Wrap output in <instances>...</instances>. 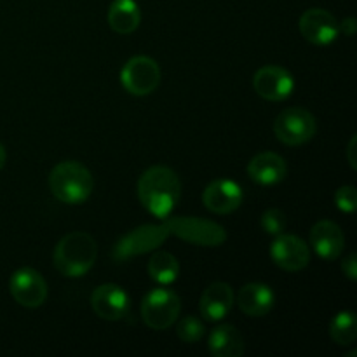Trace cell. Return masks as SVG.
Listing matches in <instances>:
<instances>
[{
  "label": "cell",
  "mask_w": 357,
  "mask_h": 357,
  "mask_svg": "<svg viewBox=\"0 0 357 357\" xmlns=\"http://www.w3.org/2000/svg\"><path fill=\"white\" fill-rule=\"evenodd\" d=\"M317 132L316 117L302 107L286 108L274 121V135L281 143L298 146L310 142Z\"/></svg>",
  "instance_id": "cell-6"
},
{
  "label": "cell",
  "mask_w": 357,
  "mask_h": 357,
  "mask_svg": "<svg viewBox=\"0 0 357 357\" xmlns=\"http://www.w3.org/2000/svg\"><path fill=\"white\" fill-rule=\"evenodd\" d=\"M9 291L20 305L37 309L47 298V282L37 271L23 267L10 275Z\"/></svg>",
  "instance_id": "cell-10"
},
{
  "label": "cell",
  "mask_w": 357,
  "mask_h": 357,
  "mask_svg": "<svg viewBox=\"0 0 357 357\" xmlns=\"http://www.w3.org/2000/svg\"><path fill=\"white\" fill-rule=\"evenodd\" d=\"M335 204L340 211L354 213L357 208V192L352 185H345L335 192Z\"/></svg>",
  "instance_id": "cell-25"
},
{
  "label": "cell",
  "mask_w": 357,
  "mask_h": 357,
  "mask_svg": "<svg viewBox=\"0 0 357 357\" xmlns=\"http://www.w3.org/2000/svg\"><path fill=\"white\" fill-rule=\"evenodd\" d=\"M142 13L135 0H114L108 9V24L121 35H129L139 26Z\"/></svg>",
  "instance_id": "cell-20"
},
{
  "label": "cell",
  "mask_w": 357,
  "mask_h": 357,
  "mask_svg": "<svg viewBox=\"0 0 357 357\" xmlns=\"http://www.w3.org/2000/svg\"><path fill=\"white\" fill-rule=\"evenodd\" d=\"M330 337L338 345H351L357 338V319L351 310L338 312L330 323Z\"/></svg>",
  "instance_id": "cell-22"
},
{
  "label": "cell",
  "mask_w": 357,
  "mask_h": 357,
  "mask_svg": "<svg viewBox=\"0 0 357 357\" xmlns=\"http://www.w3.org/2000/svg\"><path fill=\"white\" fill-rule=\"evenodd\" d=\"M243 201V188L239 187V183L227 180V178L211 181L202 192L204 206L211 213H216V215H229V213L236 211V209L241 208Z\"/></svg>",
  "instance_id": "cell-13"
},
{
  "label": "cell",
  "mask_w": 357,
  "mask_h": 357,
  "mask_svg": "<svg viewBox=\"0 0 357 357\" xmlns=\"http://www.w3.org/2000/svg\"><path fill=\"white\" fill-rule=\"evenodd\" d=\"M146 271H149L150 279L153 282L166 286L178 279V275H180V264H178L176 257H173L167 251H157L149 260Z\"/></svg>",
  "instance_id": "cell-21"
},
{
  "label": "cell",
  "mask_w": 357,
  "mask_h": 357,
  "mask_svg": "<svg viewBox=\"0 0 357 357\" xmlns=\"http://www.w3.org/2000/svg\"><path fill=\"white\" fill-rule=\"evenodd\" d=\"M138 197L143 208L155 218H167L180 202V178L166 166L149 167L138 180Z\"/></svg>",
  "instance_id": "cell-1"
},
{
  "label": "cell",
  "mask_w": 357,
  "mask_h": 357,
  "mask_svg": "<svg viewBox=\"0 0 357 357\" xmlns=\"http://www.w3.org/2000/svg\"><path fill=\"white\" fill-rule=\"evenodd\" d=\"M91 307L100 319L119 321L128 316L129 295L117 284H101L91 295Z\"/></svg>",
  "instance_id": "cell-14"
},
{
  "label": "cell",
  "mask_w": 357,
  "mask_h": 357,
  "mask_svg": "<svg viewBox=\"0 0 357 357\" xmlns=\"http://www.w3.org/2000/svg\"><path fill=\"white\" fill-rule=\"evenodd\" d=\"M310 246L317 257L326 261H333L344 253L345 236L335 222L321 220L310 229Z\"/></svg>",
  "instance_id": "cell-15"
},
{
  "label": "cell",
  "mask_w": 357,
  "mask_h": 357,
  "mask_svg": "<svg viewBox=\"0 0 357 357\" xmlns=\"http://www.w3.org/2000/svg\"><path fill=\"white\" fill-rule=\"evenodd\" d=\"M234 300H236V296H234V289L230 288V284H227V282H213L204 289L201 302H199L201 316L206 321H211V323L225 319L230 310H232Z\"/></svg>",
  "instance_id": "cell-16"
},
{
  "label": "cell",
  "mask_w": 357,
  "mask_h": 357,
  "mask_svg": "<svg viewBox=\"0 0 357 357\" xmlns=\"http://www.w3.org/2000/svg\"><path fill=\"white\" fill-rule=\"evenodd\" d=\"M298 28L300 33L305 37V40L316 45L331 44L340 35V26H338L337 17L330 10L319 9V7L307 9L300 16Z\"/></svg>",
  "instance_id": "cell-12"
},
{
  "label": "cell",
  "mask_w": 357,
  "mask_h": 357,
  "mask_svg": "<svg viewBox=\"0 0 357 357\" xmlns=\"http://www.w3.org/2000/svg\"><path fill=\"white\" fill-rule=\"evenodd\" d=\"M356 143H357V138L356 136H352L351 138V143H349V149H347V157H349V162H351V167L352 169H356L357 164H356Z\"/></svg>",
  "instance_id": "cell-28"
},
{
  "label": "cell",
  "mask_w": 357,
  "mask_h": 357,
  "mask_svg": "<svg viewBox=\"0 0 357 357\" xmlns=\"http://www.w3.org/2000/svg\"><path fill=\"white\" fill-rule=\"evenodd\" d=\"M204 323L194 316H187L176 324V335L185 344H195L204 337Z\"/></svg>",
  "instance_id": "cell-23"
},
{
  "label": "cell",
  "mask_w": 357,
  "mask_h": 357,
  "mask_svg": "<svg viewBox=\"0 0 357 357\" xmlns=\"http://www.w3.org/2000/svg\"><path fill=\"white\" fill-rule=\"evenodd\" d=\"M6 160H7L6 149H3V145H2V143H0V169H2V167L6 166Z\"/></svg>",
  "instance_id": "cell-29"
},
{
  "label": "cell",
  "mask_w": 357,
  "mask_h": 357,
  "mask_svg": "<svg viewBox=\"0 0 357 357\" xmlns=\"http://www.w3.org/2000/svg\"><path fill=\"white\" fill-rule=\"evenodd\" d=\"M288 174L286 160L275 152H261L248 164V176L258 185H278Z\"/></svg>",
  "instance_id": "cell-17"
},
{
  "label": "cell",
  "mask_w": 357,
  "mask_h": 357,
  "mask_svg": "<svg viewBox=\"0 0 357 357\" xmlns=\"http://www.w3.org/2000/svg\"><path fill=\"white\" fill-rule=\"evenodd\" d=\"M98 246L87 232H72L63 237L54 250V265L66 278H82L93 268Z\"/></svg>",
  "instance_id": "cell-3"
},
{
  "label": "cell",
  "mask_w": 357,
  "mask_h": 357,
  "mask_svg": "<svg viewBox=\"0 0 357 357\" xmlns=\"http://www.w3.org/2000/svg\"><path fill=\"white\" fill-rule=\"evenodd\" d=\"M338 26H340V31H344V35H347V37H352V35H354L356 30H357L356 17H352V16L345 17L342 23H338Z\"/></svg>",
  "instance_id": "cell-27"
},
{
  "label": "cell",
  "mask_w": 357,
  "mask_h": 357,
  "mask_svg": "<svg viewBox=\"0 0 357 357\" xmlns=\"http://www.w3.org/2000/svg\"><path fill=\"white\" fill-rule=\"evenodd\" d=\"M180 296L167 288H155L145 295L142 302L143 323L155 331L167 330L180 316Z\"/></svg>",
  "instance_id": "cell-5"
},
{
  "label": "cell",
  "mask_w": 357,
  "mask_h": 357,
  "mask_svg": "<svg viewBox=\"0 0 357 357\" xmlns=\"http://www.w3.org/2000/svg\"><path fill=\"white\" fill-rule=\"evenodd\" d=\"M164 225L169 236H176L195 246L216 248L227 241V230L222 225L199 216H167L164 218Z\"/></svg>",
  "instance_id": "cell-4"
},
{
  "label": "cell",
  "mask_w": 357,
  "mask_h": 357,
  "mask_svg": "<svg viewBox=\"0 0 357 357\" xmlns=\"http://www.w3.org/2000/svg\"><path fill=\"white\" fill-rule=\"evenodd\" d=\"M239 309L250 317H264L274 309L275 295L271 286L264 282H250L237 295Z\"/></svg>",
  "instance_id": "cell-18"
},
{
  "label": "cell",
  "mask_w": 357,
  "mask_h": 357,
  "mask_svg": "<svg viewBox=\"0 0 357 357\" xmlns=\"http://www.w3.org/2000/svg\"><path fill=\"white\" fill-rule=\"evenodd\" d=\"M121 82L132 96H149L160 84L159 65L149 56H135L122 68Z\"/></svg>",
  "instance_id": "cell-8"
},
{
  "label": "cell",
  "mask_w": 357,
  "mask_h": 357,
  "mask_svg": "<svg viewBox=\"0 0 357 357\" xmlns=\"http://www.w3.org/2000/svg\"><path fill=\"white\" fill-rule=\"evenodd\" d=\"M253 87L267 101H284L295 91V79L286 68L278 65L261 66L253 77Z\"/></svg>",
  "instance_id": "cell-11"
},
{
  "label": "cell",
  "mask_w": 357,
  "mask_h": 357,
  "mask_svg": "<svg viewBox=\"0 0 357 357\" xmlns=\"http://www.w3.org/2000/svg\"><path fill=\"white\" fill-rule=\"evenodd\" d=\"M271 258L282 271L300 272L310 264V250L298 236L282 232L272 241Z\"/></svg>",
  "instance_id": "cell-9"
},
{
  "label": "cell",
  "mask_w": 357,
  "mask_h": 357,
  "mask_svg": "<svg viewBox=\"0 0 357 357\" xmlns=\"http://www.w3.org/2000/svg\"><path fill=\"white\" fill-rule=\"evenodd\" d=\"M51 194L63 204H82L93 194L94 180L91 171L77 160H65L52 167L49 174Z\"/></svg>",
  "instance_id": "cell-2"
},
{
  "label": "cell",
  "mask_w": 357,
  "mask_h": 357,
  "mask_svg": "<svg viewBox=\"0 0 357 357\" xmlns=\"http://www.w3.org/2000/svg\"><path fill=\"white\" fill-rule=\"evenodd\" d=\"M209 351L215 357H239L244 354V340L232 324H222L209 335Z\"/></svg>",
  "instance_id": "cell-19"
},
{
  "label": "cell",
  "mask_w": 357,
  "mask_h": 357,
  "mask_svg": "<svg viewBox=\"0 0 357 357\" xmlns=\"http://www.w3.org/2000/svg\"><path fill=\"white\" fill-rule=\"evenodd\" d=\"M342 272L345 274V278H349L351 281L357 279V258L356 255H349L342 260Z\"/></svg>",
  "instance_id": "cell-26"
},
{
  "label": "cell",
  "mask_w": 357,
  "mask_h": 357,
  "mask_svg": "<svg viewBox=\"0 0 357 357\" xmlns=\"http://www.w3.org/2000/svg\"><path fill=\"white\" fill-rule=\"evenodd\" d=\"M169 237L166 225H142L135 230H129L126 236L115 243L112 257L115 261H128L132 257L150 253L166 243Z\"/></svg>",
  "instance_id": "cell-7"
},
{
  "label": "cell",
  "mask_w": 357,
  "mask_h": 357,
  "mask_svg": "<svg viewBox=\"0 0 357 357\" xmlns=\"http://www.w3.org/2000/svg\"><path fill=\"white\" fill-rule=\"evenodd\" d=\"M260 225L265 232L275 237V236H279V234L284 232L288 222H286V215L281 211V209L272 208V209H267V211L261 215Z\"/></svg>",
  "instance_id": "cell-24"
}]
</instances>
